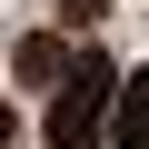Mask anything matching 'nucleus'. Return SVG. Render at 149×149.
I'll list each match as a JSON object with an SVG mask.
<instances>
[{"instance_id": "1", "label": "nucleus", "mask_w": 149, "mask_h": 149, "mask_svg": "<svg viewBox=\"0 0 149 149\" xmlns=\"http://www.w3.org/2000/svg\"><path fill=\"white\" fill-rule=\"evenodd\" d=\"M119 100V70L90 50L80 70H60V100H50V149H100V119Z\"/></svg>"}, {"instance_id": "2", "label": "nucleus", "mask_w": 149, "mask_h": 149, "mask_svg": "<svg viewBox=\"0 0 149 149\" xmlns=\"http://www.w3.org/2000/svg\"><path fill=\"white\" fill-rule=\"evenodd\" d=\"M109 119H119V149H149V80H119Z\"/></svg>"}, {"instance_id": "3", "label": "nucleus", "mask_w": 149, "mask_h": 149, "mask_svg": "<svg viewBox=\"0 0 149 149\" xmlns=\"http://www.w3.org/2000/svg\"><path fill=\"white\" fill-rule=\"evenodd\" d=\"M10 70H20V80H30V90H50V80H60V70H70V60H60V40H40V30H30V40L10 50Z\"/></svg>"}, {"instance_id": "4", "label": "nucleus", "mask_w": 149, "mask_h": 149, "mask_svg": "<svg viewBox=\"0 0 149 149\" xmlns=\"http://www.w3.org/2000/svg\"><path fill=\"white\" fill-rule=\"evenodd\" d=\"M100 10H109V0H70V20H100Z\"/></svg>"}]
</instances>
